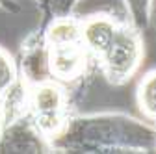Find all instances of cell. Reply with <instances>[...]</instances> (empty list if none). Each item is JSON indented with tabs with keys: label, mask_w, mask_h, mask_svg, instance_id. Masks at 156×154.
Listing matches in <instances>:
<instances>
[{
	"label": "cell",
	"mask_w": 156,
	"mask_h": 154,
	"mask_svg": "<svg viewBox=\"0 0 156 154\" xmlns=\"http://www.w3.org/2000/svg\"><path fill=\"white\" fill-rule=\"evenodd\" d=\"M52 152H156V128L121 111L73 113L50 141Z\"/></svg>",
	"instance_id": "1"
},
{
	"label": "cell",
	"mask_w": 156,
	"mask_h": 154,
	"mask_svg": "<svg viewBox=\"0 0 156 154\" xmlns=\"http://www.w3.org/2000/svg\"><path fill=\"white\" fill-rule=\"evenodd\" d=\"M0 9L9 11V13H17L19 11V6L13 2V0H0Z\"/></svg>",
	"instance_id": "13"
},
{
	"label": "cell",
	"mask_w": 156,
	"mask_h": 154,
	"mask_svg": "<svg viewBox=\"0 0 156 154\" xmlns=\"http://www.w3.org/2000/svg\"><path fill=\"white\" fill-rule=\"evenodd\" d=\"M117 21L119 19L110 13H91V15L80 17L82 43L87 48V52L93 56L95 61L108 48L113 32L117 28Z\"/></svg>",
	"instance_id": "6"
},
{
	"label": "cell",
	"mask_w": 156,
	"mask_h": 154,
	"mask_svg": "<svg viewBox=\"0 0 156 154\" xmlns=\"http://www.w3.org/2000/svg\"><path fill=\"white\" fill-rule=\"evenodd\" d=\"M45 48L50 78L65 84L69 89L80 86L97 67L93 56L87 52L82 41L45 45Z\"/></svg>",
	"instance_id": "4"
},
{
	"label": "cell",
	"mask_w": 156,
	"mask_h": 154,
	"mask_svg": "<svg viewBox=\"0 0 156 154\" xmlns=\"http://www.w3.org/2000/svg\"><path fill=\"white\" fill-rule=\"evenodd\" d=\"M136 102L141 115L149 121H156V69L147 71L136 87Z\"/></svg>",
	"instance_id": "9"
},
{
	"label": "cell",
	"mask_w": 156,
	"mask_h": 154,
	"mask_svg": "<svg viewBox=\"0 0 156 154\" xmlns=\"http://www.w3.org/2000/svg\"><path fill=\"white\" fill-rule=\"evenodd\" d=\"M0 152H52L30 113L0 130Z\"/></svg>",
	"instance_id": "5"
},
{
	"label": "cell",
	"mask_w": 156,
	"mask_h": 154,
	"mask_svg": "<svg viewBox=\"0 0 156 154\" xmlns=\"http://www.w3.org/2000/svg\"><path fill=\"white\" fill-rule=\"evenodd\" d=\"M151 26L156 28V0H151Z\"/></svg>",
	"instance_id": "14"
},
{
	"label": "cell",
	"mask_w": 156,
	"mask_h": 154,
	"mask_svg": "<svg viewBox=\"0 0 156 154\" xmlns=\"http://www.w3.org/2000/svg\"><path fill=\"white\" fill-rule=\"evenodd\" d=\"M154 123H156V121H154ZM154 128H156V124H154Z\"/></svg>",
	"instance_id": "15"
},
{
	"label": "cell",
	"mask_w": 156,
	"mask_h": 154,
	"mask_svg": "<svg viewBox=\"0 0 156 154\" xmlns=\"http://www.w3.org/2000/svg\"><path fill=\"white\" fill-rule=\"evenodd\" d=\"M143 58V32L130 24L128 19H119L108 48L95 63L110 86H125L140 71Z\"/></svg>",
	"instance_id": "2"
},
{
	"label": "cell",
	"mask_w": 156,
	"mask_h": 154,
	"mask_svg": "<svg viewBox=\"0 0 156 154\" xmlns=\"http://www.w3.org/2000/svg\"><path fill=\"white\" fill-rule=\"evenodd\" d=\"M19 63L4 47H0V95L8 91L19 80Z\"/></svg>",
	"instance_id": "11"
},
{
	"label": "cell",
	"mask_w": 156,
	"mask_h": 154,
	"mask_svg": "<svg viewBox=\"0 0 156 154\" xmlns=\"http://www.w3.org/2000/svg\"><path fill=\"white\" fill-rule=\"evenodd\" d=\"M52 17H60V15H73L80 4V0H47Z\"/></svg>",
	"instance_id": "12"
},
{
	"label": "cell",
	"mask_w": 156,
	"mask_h": 154,
	"mask_svg": "<svg viewBox=\"0 0 156 154\" xmlns=\"http://www.w3.org/2000/svg\"><path fill=\"white\" fill-rule=\"evenodd\" d=\"M30 113V86L19 76V80L0 95V130L9 123Z\"/></svg>",
	"instance_id": "7"
},
{
	"label": "cell",
	"mask_w": 156,
	"mask_h": 154,
	"mask_svg": "<svg viewBox=\"0 0 156 154\" xmlns=\"http://www.w3.org/2000/svg\"><path fill=\"white\" fill-rule=\"evenodd\" d=\"M45 45H60V43H78L82 41L80 32V17L73 15H60L52 17V21L41 32Z\"/></svg>",
	"instance_id": "8"
},
{
	"label": "cell",
	"mask_w": 156,
	"mask_h": 154,
	"mask_svg": "<svg viewBox=\"0 0 156 154\" xmlns=\"http://www.w3.org/2000/svg\"><path fill=\"white\" fill-rule=\"evenodd\" d=\"M73 113V93L65 84L47 78L30 86V117L48 143L63 130Z\"/></svg>",
	"instance_id": "3"
},
{
	"label": "cell",
	"mask_w": 156,
	"mask_h": 154,
	"mask_svg": "<svg viewBox=\"0 0 156 154\" xmlns=\"http://www.w3.org/2000/svg\"><path fill=\"white\" fill-rule=\"evenodd\" d=\"M128 23L134 24L140 32H145L151 26V0H123Z\"/></svg>",
	"instance_id": "10"
}]
</instances>
